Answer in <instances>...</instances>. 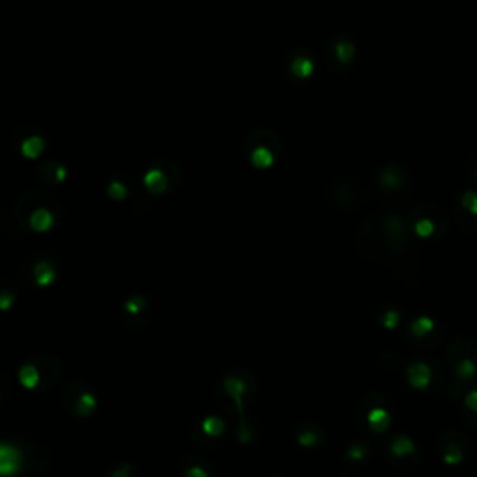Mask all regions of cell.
Returning <instances> with one entry per match:
<instances>
[{
    "instance_id": "1",
    "label": "cell",
    "mask_w": 477,
    "mask_h": 477,
    "mask_svg": "<svg viewBox=\"0 0 477 477\" xmlns=\"http://www.w3.org/2000/svg\"><path fill=\"white\" fill-rule=\"evenodd\" d=\"M410 246L407 222L399 214H380L365 220L356 233V250L369 261H392Z\"/></svg>"
},
{
    "instance_id": "2",
    "label": "cell",
    "mask_w": 477,
    "mask_h": 477,
    "mask_svg": "<svg viewBox=\"0 0 477 477\" xmlns=\"http://www.w3.org/2000/svg\"><path fill=\"white\" fill-rule=\"evenodd\" d=\"M17 220L32 232L45 233L62 219V205L60 201L45 190H26L19 196L15 203Z\"/></svg>"
},
{
    "instance_id": "3",
    "label": "cell",
    "mask_w": 477,
    "mask_h": 477,
    "mask_svg": "<svg viewBox=\"0 0 477 477\" xmlns=\"http://www.w3.org/2000/svg\"><path fill=\"white\" fill-rule=\"evenodd\" d=\"M282 139L269 127L254 129L243 142V155L256 170H269L282 155Z\"/></svg>"
},
{
    "instance_id": "4",
    "label": "cell",
    "mask_w": 477,
    "mask_h": 477,
    "mask_svg": "<svg viewBox=\"0 0 477 477\" xmlns=\"http://www.w3.org/2000/svg\"><path fill=\"white\" fill-rule=\"evenodd\" d=\"M408 224L418 237H440L447 232L449 220L436 203H420L408 214Z\"/></svg>"
},
{
    "instance_id": "5",
    "label": "cell",
    "mask_w": 477,
    "mask_h": 477,
    "mask_svg": "<svg viewBox=\"0 0 477 477\" xmlns=\"http://www.w3.org/2000/svg\"><path fill=\"white\" fill-rule=\"evenodd\" d=\"M356 57V47L349 36H332L325 41V63L332 73H343L352 65Z\"/></svg>"
},
{
    "instance_id": "6",
    "label": "cell",
    "mask_w": 477,
    "mask_h": 477,
    "mask_svg": "<svg viewBox=\"0 0 477 477\" xmlns=\"http://www.w3.org/2000/svg\"><path fill=\"white\" fill-rule=\"evenodd\" d=\"M283 71L289 82L304 84L312 79L315 71V60L306 49L289 50L283 60Z\"/></svg>"
},
{
    "instance_id": "7",
    "label": "cell",
    "mask_w": 477,
    "mask_h": 477,
    "mask_svg": "<svg viewBox=\"0 0 477 477\" xmlns=\"http://www.w3.org/2000/svg\"><path fill=\"white\" fill-rule=\"evenodd\" d=\"M327 196L334 207L341 209V211H351L360 203V185L349 177H339L330 183Z\"/></svg>"
},
{
    "instance_id": "8",
    "label": "cell",
    "mask_w": 477,
    "mask_h": 477,
    "mask_svg": "<svg viewBox=\"0 0 477 477\" xmlns=\"http://www.w3.org/2000/svg\"><path fill=\"white\" fill-rule=\"evenodd\" d=\"M455 219L466 233H477V192L463 190L455 201Z\"/></svg>"
},
{
    "instance_id": "9",
    "label": "cell",
    "mask_w": 477,
    "mask_h": 477,
    "mask_svg": "<svg viewBox=\"0 0 477 477\" xmlns=\"http://www.w3.org/2000/svg\"><path fill=\"white\" fill-rule=\"evenodd\" d=\"M68 176V170L58 161H47L36 170V177L41 185H60Z\"/></svg>"
},
{
    "instance_id": "10",
    "label": "cell",
    "mask_w": 477,
    "mask_h": 477,
    "mask_svg": "<svg viewBox=\"0 0 477 477\" xmlns=\"http://www.w3.org/2000/svg\"><path fill=\"white\" fill-rule=\"evenodd\" d=\"M144 185L151 194H163V192L168 190V187H172V179L164 170L151 168L144 176Z\"/></svg>"
},
{
    "instance_id": "11",
    "label": "cell",
    "mask_w": 477,
    "mask_h": 477,
    "mask_svg": "<svg viewBox=\"0 0 477 477\" xmlns=\"http://www.w3.org/2000/svg\"><path fill=\"white\" fill-rule=\"evenodd\" d=\"M378 183L386 190L401 189L405 185V172L401 168H397V166H388V168L378 172Z\"/></svg>"
},
{
    "instance_id": "12",
    "label": "cell",
    "mask_w": 477,
    "mask_h": 477,
    "mask_svg": "<svg viewBox=\"0 0 477 477\" xmlns=\"http://www.w3.org/2000/svg\"><path fill=\"white\" fill-rule=\"evenodd\" d=\"M43 150H45V140L39 139V136H30V139H26L25 142H23V148H21L23 155L28 159L39 157Z\"/></svg>"
},
{
    "instance_id": "13",
    "label": "cell",
    "mask_w": 477,
    "mask_h": 477,
    "mask_svg": "<svg viewBox=\"0 0 477 477\" xmlns=\"http://www.w3.org/2000/svg\"><path fill=\"white\" fill-rule=\"evenodd\" d=\"M34 274H36V280H38L39 285H47L54 278V270L50 269V265L47 261H41V263L36 265Z\"/></svg>"
},
{
    "instance_id": "14",
    "label": "cell",
    "mask_w": 477,
    "mask_h": 477,
    "mask_svg": "<svg viewBox=\"0 0 477 477\" xmlns=\"http://www.w3.org/2000/svg\"><path fill=\"white\" fill-rule=\"evenodd\" d=\"M108 196L114 200H125L127 198V187L121 181H112L108 185Z\"/></svg>"
},
{
    "instance_id": "15",
    "label": "cell",
    "mask_w": 477,
    "mask_h": 477,
    "mask_svg": "<svg viewBox=\"0 0 477 477\" xmlns=\"http://www.w3.org/2000/svg\"><path fill=\"white\" fill-rule=\"evenodd\" d=\"M468 174H470V177L474 179V181H477V168L474 166V164H470V172H468Z\"/></svg>"
}]
</instances>
